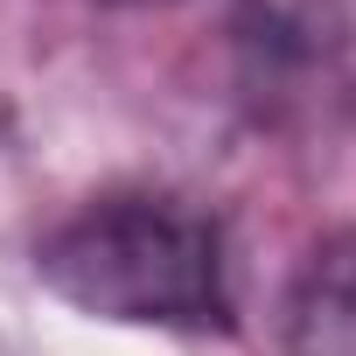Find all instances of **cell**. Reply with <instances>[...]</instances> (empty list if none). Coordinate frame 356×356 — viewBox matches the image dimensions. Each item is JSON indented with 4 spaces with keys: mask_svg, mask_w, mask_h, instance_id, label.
<instances>
[{
    "mask_svg": "<svg viewBox=\"0 0 356 356\" xmlns=\"http://www.w3.org/2000/svg\"><path fill=\"white\" fill-rule=\"evenodd\" d=\"M35 280L91 321L119 328H224L231 245L224 224L175 189L91 196L35 245Z\"/></svg>",
    "mask_w": 356,
    "mask_h": 356,
    "instance_id": "1",
    "label": "cell"
},
{
    "mask_svg": "<svg viewBox=\"0 0 356 356\" xmlns=\"http://www.w3.org/2000/svg\"><path fill=\"white\" fill-rule=\"evenodd\" d=\"M286 356H356V231L314 252L286 314Z\"/></svg>",
    "mask_w": 356,
    "mask_h": 356,
    "instance_id": "2",
    "label": "cell"
},
{
    "mask_svg": "<svg viewBox=\"0 0 356 356\" xmlns=\"http://www.w3.org/2000/svg\"><path fill=\"white\" fill-rule=\"evenodd\" d=\"M0 356H29V349H22V342H8V335H0Z\"/></svg>",
    "mask_w": 356,
    "mask_h": 356,
    "instance_id": "3",
    "label": "cell"
}]
</instances>
